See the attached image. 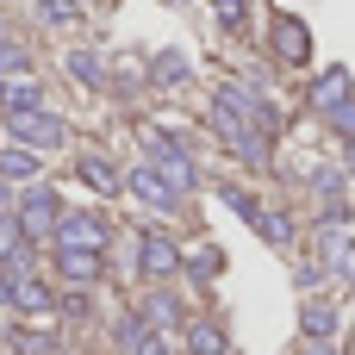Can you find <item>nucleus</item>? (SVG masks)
<instances>
[{
    "mask_svg": "<svg viewBox=\"0 0 355 355\" xmlns=\"http://www.w3.org/2000/svg\"><path fill=\"white\" fill-rule=\"evenodd\" d=\"M6 131H12L25 150H56V144H69V125H62L56 112H44V106H31V112H6Z\"/></svg>",
    "mask_w": 355,
    "mask_h": 355,
    "instance_id": "f257e3e1",
    "label": "nucleus"
},
{
    "mask_svg": "<svg viewBox=\"0 0 355 355\" xmlns=\"http://www.w3.org/2000/svg\"><path fill=\"white\" fill-rule=\"evenodd\" d=\"M56 212H62V206H56V193H50V187H31V193L19 200L12 225H19V237H25V243H44V237L56 231Z\"/></svg>",
    "mask_w": 355,
    "mask_h": 355,
    "instance_id": "f03ea898",
    "label": "nucleus"
},
{
    "mask_svg": "<svg viewBox=\"0 0 355 355\" xmlns=\"http://www.w3.org/2000/svg\"><path fill=\"white\" fill-rule=\"evenodd\" d=\"M56 243H81V250H106L112 243V225L100 212H56Z\"/></svg>",
    "mask_w": 355,
    "mask_h": 355,
    "instance_id": "7ed1b4c3",
    "label": "nucleus"
},
{
    "mask_svg": "<svg viewBox=\"0 0 355 355\" xmlns=\"http://www.w3.org/2000/svg\"><path fill=\"white\" fill-rule=\"evenodd\" d=\"M275 56H281V62H306V56H312V31H306V19L275 12Z\"/></svg>",
    "mask_w": 355,
    "mask_h": 355,
    "instance_id": "20e7f679",
    "label": "nucleus"
},
{
    "mask_svg": "<svg viewBox=\"0 0 355 355\" xmlns=\"http://www.w3.org/2000/svg\"><path fill=\"white\" fill-rule=\"evenodd\" d=\"M225 200H231V206H237V212H243V218H250V225H256V231H262L268 243H281V250L293 243V225H287L281 212H268V206H256L250 193H225Z\"/></svg>",
    "mask_w": 355,
    "mask_h": 355,
    "instance_id": "39448f33",
    "label": "nucleus"
},
{
    "mask_svg": "<svg viewBox=\"0 0 355 355\" xmlns=\"http://www.w3.org/2000/svg\"><path fill=\"white\" fill-rule=\"evenodd\" d=\"M56 268H62V281H100L106 275V256L100 250H81V243H56Z\"/></svg>",
    "mask_w": 355,
    "mask_h": 355,
    "instance_id": "423d86ee",
    "label": "nucleus"
},
{
    "mask_svg": "<svg viewBox=\"0 0 355 355\" xmlns=\"http://www.w3.org/2000/svg\"><path fill=\"white\" fill-rule=\"evenodd\" d=\"M137 250H144L137 262H144V275H150V281H168V275L181 268V250H175L168 237H137Z\"/></svg>",
    "mask_w": 355,
    "mask_h": 355,
    "instance_id": "0eeeda50",
    "label": "nucleus"
},
{
    "mask_svg": "<svg viewBox=\"0 0 355 355\" xmlns=\"http://www.w3.org/2000/svg\"><path fill=\"white\" fill-rule=\"evenodd\" d=\"M31 106H44V87L25 81V75H19V81L6 75V81H0V119H6V112H31Z\"/></svg>",
    "mask_w": 355,
    "mask_h": 355,
    "instance_id": "6e6552de",
    "label": "nucleus"
},
{
    "mask_svg": "<svg viewBox=\"0 0 355 355\" xmlns=\"http://www.w3.org/2000/svg\"><path fill=\"white\" fill-rule=\"evenodd\" d=\"M81 181H87L94 193H106V200H112V193L125 187V175H119V168H112L106 156H81Z\"/></svg>",
    "mask_w": 355,
    "mask_h": 355,
    "instance_id": "1a4fd4ad",
    "label": "nucleus"
},
{
    "mask_svg": "<svg viewBox=\"0 0 355 355\" xmlns=\"http://www.w3.org/2000/svg\"><path fill=\"white\" fill-rule=\"evenodd\" d=\"M131 193H137L144 206H162V212L175 206V187H168V181H162L156 168H137V175H131Z\"/></svg>",
    "mask_w": 355,
    "mask_h": 355,
    "instance_id": "9d476101",
    "label": "nucleus"
},
{
    "mask_svg": "<svg viewBox=\"0 0 355 355\" xmlns=\"http://www.w3.org/2000/svg\"><path fill=\"white\" fill-rule=\"evenodd\" d=\"M343 94H349V69H324V75H318V87H312V106H318V112H331Z\"/></svg>",
    "mask_w": 355,
    "mask_h": 355,
    "instance_id": "9b49d317",
    "label": "nucleus"
},
{
    "mask_svg": "<svg viewBox=\"0 0 355 355\" xmlns=\"http://www.w3.org/2000/svg\"><path fill=\"white\" fill-rule=\"evenodd\" d=\"M187 349L193 355H225V331L206 324V318H193V324H187Z\"/></svg>",
    "mask_w": 355,
    "mask_h": 355,
    "instance_id": "f8f14e48",
    "label": "nucleus"
},
{
    "mask_svg": "<svg viewBox=\"0 0 355 355\" xmlns=\"http://www.w3.org/2000/svg\"><path fill=\"white\" fill-rule=\"evenodd\" d=\"M0 175H6V181H12V175H19V181H31V175H37V150H25V144L0 150Z\"/></svg>",
    "mask_w": 355,
    "mask_h": 355,
    "instance_id": "ddd939ff",
    "label": "nucleus"
},
{
    "mask_svg": "<svg viewBox=\"0 0 355 355\" xmlns=\"http://www.w3.org/2000/svg\"><path fill=\"white\" fill-rule=\"evenodd\" d=\"M144 324H156V331H168V324H181V306H175L168 293H150V300H144Z\"/></svg>",
    "mask_w": 355,
    "mask_h": 355,
    "instance_id": "4468645a",
    "label": "nucleus"
},
{
    "mask_svg": "<svg viewBox=\"0 0 355 355\" xmlns=\"http://www.w3.org/2000/svg\"><path fill=\"white\" fill-rule=\"evenodd\" d=\"M337 331V312L324 300H306V337H331Z\"/></svg>",
    "mask_w": 355,
    "mask_h": 355,
    "instance_id": "2eb2a0df",
    "label": "nucleus"
},
{
    "mask_svg": "<svg viewBox=\"0 0 355 355\" xmlns=\"http://www.w3.org/2000/svg\"><path fill=\"white\" fill-rule=\"evenodd\" d=\"M324 119H331V125H337L343 137H355V94H343V100H337V106H331Z\"/></svg>",
    "mask_w": 355,
    "mask_h": 355,
    "instance_id": "dca6fc26",
    "label": "nucleus"
},
{
    "mask_svg": "<svg viewBox=\"0 0 355 355\" xmlns=\"http://www.w3.org/2000/svg\"><path fill=\"white\" fill-rule=\"evenodd\" d=\"M187 268L206 281V275H218V268H225V256H218V250H193V256H187Z\"/></svg>",
    "mask_w": 355,
    "mask_h": 355,
    "instance_id": "f3484780",
    "label": "nucleus"
},
{
    "mask_svg": "<svg viewBox=\"0 0 355 355\" xmlns=\"http://www.w3.org/2000/svg\"><path fill=\"white\" fill-rule=\"evenodd\" d=\"M6 75H25V50L0 37V81H6Z\"/></svg>",
    "mask_w": 355,
    "mask_h": 355,
    "instance_id": "a211bd4d",
    "label": "nucleus"
},
{
    "mask_svg": "<svg viewBox=\"0 0 355 355\" xmlns=\"http://www.w3.org/2000/svg\"><path fill=\"white\" fill-rule=\"evenodd\" d=\"M156 81H187V62L181 56H156Z\"/></svg>",
    "mask_w": 355,
    "mask_h": 355,
    "instance_id": "6ab92c4d",
    "label": "nucleus"
},
{
    "mask_svg": "<svg viewBox=\"0 0 355 355\" xmlns=\"http://www.w3.org/2000/svg\"><path fill=\"white\" fill-rule=\"evenodd\" d=\"M69 69H75V75H81V81H100V62H94V56H87V50H75V56H69Z\"/></svg>",
    "mask_w": 355,
    "mask_h": 355,
    "instance_id": "aec40b11",
    "label": "nucleus"
},
{
    "mask_svg": "<svg viewBox=\"0 0 355 355\" xmlns=\"http://www.w3.org/2000/svg\"><path fill=\"white\" fill-rule=\"evenodd\" d=\"M44 19H50V25H69V19H75V0H44Z\"/></svg>",
    "mask_w": 355,
    "mask_h": 355,
    "instance_id": "412c9836",
    "label": "nucleus"
},
{
    "mask_svg": "<svg viewBox=\"0 0 355 355\" xmlns=\"http://www.w3.org/2000/svg\"><path fill=\"white\" fill-rule=\"evenodd\" d=\"M206 6H212L225 25H243V0H206Z\"/></svg>",
    "mask_w": 355,
    "mask_h": 355,
    "instance_id": "4be33fe9",
    "label": "nucleus"
},
{
    "mask_svg": "<svg viewBox=\"0 0 355 355\" xmlns=\"http://www.w3.org/2000/svg\"><path fill=\"white\" fill-rule=\"evenodd\" d=\"M131 349H137V355H175V349H168V343H162V337H150V331H144V337H137Z\"/></svg>",
    "mask_w": 355,
    "mask_h": 355,
    "instance_id": "5701e85b",
    "label": "nucleus"
},
{
    "mask_svg": "<svg viewBox=\"0 0 355 355\" xmlns=\"http://www.w3.org/2000/svg\"><path fill=\"white\" fill-rule=\"evenodd\" d=\"M306 355H331V337H312V349Z\"/></svg>",
    "mask_w": 355,
    "mask_h": 355,
    "instance_id": "b1692460",
    "label": "nucleus"
},
{
    "mask_svg": "<svg viewBox=\"0 0 355 355\" xmlns=\"http://www.w3.org/2000/svg\"><path fill=\"white\" fill-rule=\"evenodd\" d=\"M349 175H355V137H349Z\"/></svg>",
    "mask_w": 355,
    "mask_h": 355,
    "instance_id": "393cba45",
    "label": "nucleus"
}]
</instances>
